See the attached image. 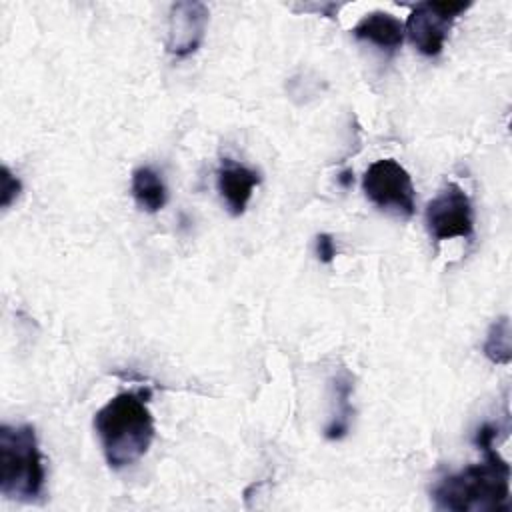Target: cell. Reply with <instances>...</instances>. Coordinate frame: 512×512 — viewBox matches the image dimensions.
Instances as JSON below:
<instances>
[{"label":"cell","instance_id":"cell-7","mask_svg":"<svg viewBox=\"0 0 512 512\" xmlns=\"http://www.w3.org/2000/svg\"><path fill=\"white\" fill-rule=\"evenodd\" d=\"M208 20L210 12L206 4L196 0L174 2L168 12L166 52L176 58L194 54L204 42Z\"/></svg>","mask_w":512,"mask_h":512},{"label":"cell","instance_id":"cell-12","mask_svg":"<svg viewBox=\"0 0 512 512\" xmlns=\"http://www.w3.org/2000/svg\"><path fill=\"white\" fill-rule=\"evenodd\" d=\"M484 356L494 364H510L512 360V344H510V320L508 316H500L492 322L486 334V342L482 346Z\"/></svg>","mask_w":512,"mask_h":512},{"label":"cell","instance_id":"cell-13","mask_svg":"<svg viewBox=\"0 0 512 512\" xmlns=\"http://www.w3.org/2000/svg\"><path fill=\"white\" fill-rule=\"evenodd\" d=\"M22 192V182L18 176L10 172L8 166H2V176H0V206L8 208Z\"/></svg>","mask_w":512,"mask_h":512},{"label":"cell","instance_id":"cell-14","mask_svg":"<svg viewBox=\"0 0 512 512\" xmlns=\"http://www.w3.org/2000/svg\"><path fill=\"white\" fill-rule=\"evenodd\" d=\"M314 252L322 264H330L336 258V242L328 232H320L314 238Z\"/></svg>","mask_w":512,"mask_h":512},{"label":"cell","instance_id":"cell-3","mask_svg":"<svg viewBox=\"0 0 512 512\" xmlns=\"http://www.w3.org/2000/svg\"><path fill=\"white\" fill-rule=\"evenodd\" d=\"M46 468L36 430L30 424L0 426V494L32 502L44 494Z\"/></svg>","mask_w":512,"mask_h":512},{"label":"cell","instance_id":"cell-6","mask_svg":"<svg viewBox=\"0 0 512 512\" xmlns=\"http://www.w3.org/2000/svg\"><path fill=\"white\" fill-rule=\"evenodd\" d=\"M424 222L434 242L452 238H472L474 210L468 194L456 182L444 184L438 194L426 204Z\"/></svg>","mask_w":512,"mask_h":512},{"label":"cell","instance_id":"cell-2","mask_svg":"<svg viewBox=\"0 0 512 512\" xmlns=\"http://www.w3.org/2000/svg\"><path fill=\"white\" fill-rule=\"evenodd\" d=\"M484 460L440 478L432 500L446 512H506L510 508V464L494 450L484 448Z\"/></svg>","mask_w":512,"mask_h":512},{"label":"cell","instance_id":"cell-11","mask_svg":"<svg viewBox=\"0 0 512 512\" xmlns=\"http://www.w3.org/2000/svg\"><path fill=\"white\" fill-rule=\"evenodd\" d=\"M130 192H132L136 204L150 214L162 210L166 204V198H168L166 184H164L162 176L152 166H138L132 172Z\"/></svg>","mask_w":512,"mask_h":512},{"label":"cell","instance_id":"cell-15","mask_svg":"<svg viewBox=\"0 0 512 512\" xmlns=\"http://www.w3.org/2000/svg\"><path fill=\"white\" fill-rule=\"evenodd\" d=\"M496 438H498V426L492 424V422H484V424L476 430V434H474V444H476L480 450H484V448L494 446V440H496Z\"/></svg>","mask_w":512,"mask_h":512},{"label":"cell","instance_id":"cell-1","mask_svg":"<svg viewBox=\"0 0 512 512\" xmlns=\"http://www.w3.org/2000/svg\"><path fill=\"white\" fill-rule=\"evenodd\" d=\"M148 398L150 390H126L94 414V430L112 470L132 466L148 452L154 440V416Z\"/></svg>","mask_w":512,"mask_h":512},{"label":"cell","instance_id":"cell-8","mask_svg":"<svg viewBox=\"0 0 512 512\" xmlns=\"http://www.w3.org/2000/svg\"><path fill=\"white\" fill-rule=\"evenodd\" d=\"M260 180V172L238 164L232 158H222L216 170V186L232 216H242L246 212L252 192Z\"/></svg>","mask_w":512,"mask_h":512},{"label":"cell","instance_id":"cell-16","mask_svg":"<svg viewBox=\"0 0 512 512\" xmlns=\"http://www.w3.org/2000/svg\"><path fill=\"white\" fill-rule=\"evenodd\" d=\"M336 180H338V184H340L342 188H346V190H348V188L352 186V182H354V172H352L350 168H346V170H342V172L338 174V178H336Z\"/></svg>","mask_w":512,"mask_h":512},{"label":"cell","instance_id":"cell-5","mask_svg":"<svg viewBox=\"0 0 512 512\" xmlns=\"http://www.w3.org/2000/svg\"><path fill=\"white\" fill-rule=\"evenodd\" d=\"M472 2H448V0H426L418 2L406 24L404 32L416 50L424 56H438L444 48L448 32L454 20L464 14Z\"/></svg>","mask_w":512,"mask_h":512},{"label":"cell","instance_id":"cell-4","mask_svg":"<svg viewBox=\"0 0 512 512\" xmlns=\"http://www.w3.org/2000/svg\"><path fill=\"white\" fill-rule=\"evenodd\" d=\"M362 192L374 206L400 218H410L416 212L412 178L394 158H380L366 168Z\"/></svg>","mask_w":512,"mask_h":512},{"label":"cell","instance_id":"cell-9","mask_svg":"<svg viewBox=\"0 0 512 512\" xmlns=\"http://www.w3.org/2000/svg\"><path fill=\"white\" fill-rule=\"evenodd\" d=\"M404 24L390 12H370L360 18V22L352 28V36L356 40L370 42L382 50L394 52L404 42Z\"/></svg>","mask_w":512,"mask_h":512},{"label":"cell","instance_id":"cell-10","mask_svg":"<svg viewBox=\"0 0 512 512\" xmlns=\"http://www.w3.org/2000/svg\"><path fill=\"white\" fill-rule=\"evenodd\" d=\"M332 390H334V412L330 422L324 428V436L328 440H342L348 430H350V420H352V392H354V384H352V376L342 370L340 374H336L332 378Z\"/></svg>","mask_w":512,"mask_h":512}]
</instances>
